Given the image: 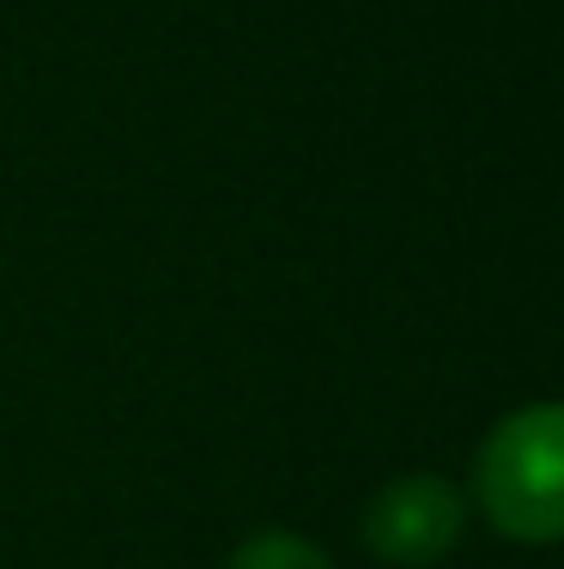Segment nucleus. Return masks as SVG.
I'll use <instances>...</instances> for the list:
<instances>
[{
	"instance_id": "obj_1",
	"label": "nucleus",
	"mask_w": 564,
	"mask_h": 569,
	"mask_svg": "<svg viewBox=\"0 0 564 569\" xmlns=\"http://www.w3.org/2000/svg\"><path fill=\"white\" fill-rule=\"evenodd\" d=\"M479 509L504 539L553 546L564 533V412L553 400L509 412L479 449Z\"/></svg>"
},
{
	"instance_id": "obj_2",
	"label": "nucleus",
	"mask_w": 564,
	"mask_h": 569,
	"mask_svg": "<svg viewBox=\"0 0 564 569\" xmlns=\"http://www.w3.org/2000/svg\"><path fill=\"white\" fill-rule=\"evenodd\" d=\"M467 497L437 472H400L365 503V546L388 563H437L462 539Z\"/></svg>"
},
{
	"instance_id": "obj_3",
	"label": "nucleus",
	"mask_w": 564,
	"mask_h": 569,
	"mask_svg": "<svg viewBox=\"0 0 564 569\" xmlns=\"http://www.w3.org/2000/svg\"><path fill=\"white\" fill-rule=\"evenodd\" d=\"M225 569H334V563L298 533H255L237 546V558Z\"/></svg>"
}]
</instances>
